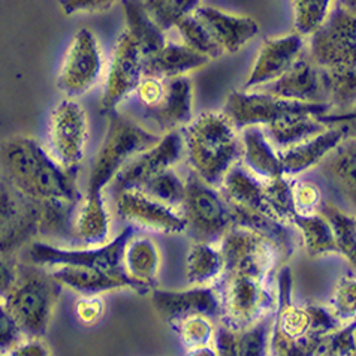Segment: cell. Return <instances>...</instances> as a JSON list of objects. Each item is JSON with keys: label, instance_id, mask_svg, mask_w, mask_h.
<instances>
[{"label": "cell", "instance_id": "cell-1", "mask_svg": "<svg viewBox=\"0 0 356 356\" xmlns=\"http://www.w3.org/2000/svg\"><path fill=\"white\" fill-rule=\"evenodd\" d=\"M5 181L36 205L81 201L76 172L58 165L47 147L32 136L17 135L0 147Z\"/></svg>", "mask_w": 356, "mask_h": 356}, {"label": "cell", "instance_id": "cell-2", "mask_svg": "<svg viewBox=\"0 0 356 356\" xmlns=\"http://www.w3.org/2000/svg\"><path fill=\"white\" fill-rule=\"evenodd\" d=\"M180 132L192 171L211 186L219 187L223 175L241 161V136L225 111L202 113Z\"/></svg>", "mask_w": 356, "mask_h": 356}, {"label": "cell", "instance_id": "cell-3", "mask_svg": "<svg viewBox=\"0 0 356 356\" xmlns=\"http://www.w3.org/2000/svg\"><path fill=\"white\" fill-rule=\"evenodd\" d=\"M106 114L108 129L88 174L87 193H104L113 178L132 157L153 147L162 138L161 134L147 129L117 110Z\"/></svg>", "mask_w": 356, "mask_h": 356}, {"label": "cell", "instance_id": "cell-4", "mask_svg": "<svg viewBox=\"0 0 356 356\" xmlns=\"http://www.w3.org/2000/svg\"><path fill=\"white\" fill-rule=\"evenodd\" d=\"M273 279L252 273L223 271L216 284L220 296V323L240 331L273 314L277 305Z\"/></svg>", "mask_w": 356, "mask_h": 356}, {"label": "cell", "instance_id": "cell-5", "mask_svg": "<svg viewBox=\"0 0 356 356\" xmlns=\"http://www.w3.org/2000/svg\"><path fill=\"white\" fill-rule=\"evenodd\" d=\"M62 289L49 273L36 266L18 268L17 282L2 302L26 337L42 339L51 323Z\"/></svg>", "mask_w": 356, "mask_h": 356}, {"label": "cell", "instance_id": "cell-6", "mask_svg": "<svg viewBox=\"0 0 356 356\" xmlns=\"http://www.w3.org/2000/svg\"><path fill=\"white\" fill-rule=\"evenodd\" d=\"M277 305L273 316L270 339L271 355L309 356L318 355L325 335L313 331L307 305L292 301V274L288 265L277 275Z\"/></svg>", "mask_w": 356, "mask_h": 356}, {"label": "cell", "instance_id": "cell-7", "mask_svg": "<svg viewBox=\"0 0 356 356\" xmlns=\"http://www.w3.org/2000/svg\"><path fill=\"white\" fill-rule=\"evenodd\" d=\"M180 211L186 220V232L195 241L217 244L234 226L231 207L220 191L193 171L186 180Z\"/></svg>", "mask_w": 356, "mask_h": 356}, {"label": "cell", "instance_id": "cell-8", "mask_svg": "<svg viewBox=\"0 0 356 356\" xmlns=\"http://www.w3.org/2000/svg\"><path fill=\"white\" fill-rule=\"evenodd\" d=\"M356 18L353 0H340L310 35V60L321 69L355 67Z\"/></svg>", "mask_w": 356, "mask_h": 356}, {"label": "cell", "instance_id": "cell-9", "mask_svg": "<svg viewBox=\"0 0 356 356\" xmlns=\"http://www.w3.org/2000/svg\"><path fill=\"white\" fill-rule=\"evenodd\" d=\"M87 141L88 120L84 108L72 97L63 99L49 115L48 153L66 171L78 172L84 162Z\"/></svg>", "mask_w": 356, "mask_h": 356}, {"label": "cell", "instance_id": "cell-10", "mask_svg": "<svg viewBox=\"0 0 356 356\" xmlns=\"http://www.w3.org/2000/svg\"><path fill=\"white\" fill-rule=\"evenodd\" d=\"M334 110L330 102H300L273 96L265 92H234L226 99L225 113L236 129L245 126H265L291 114L326 115Z\"/></svg>", "mask_w": 356, "mask_h": 356}, {"label": "cell", "instance_id": "cell-11", "mask_svg": "<svg viewBox=\"0 0 356 356\" xmlns=\"http://www.w3.org/2000/svg\"><path fill=\"white\" fill-rule=\"evenodd\" d=\"M217 247L223 256V271H243L274 277L284 262L277 245L258 232L234 225Z\"/></svg>", "mask_w": 356, "mask_h": 356}, {"label": "cell", "instance_id": "cell-12", "mask_svg": "<svg viewBox=\"0 0 356 356\" xmlns=\"http://www.w3.org/2000/svg\"><path fill=\"white\" fill-rule=\"evenodd\" d=\"M102 71L104 57L97 38L88 29H80L65 53L57 87L67 97L81 96L97 84Z\"/></svg>", "mask_w": 356, "mask_h": 356}, {"label": "cell", "instance_id": "cell-13", "mask_svg": "<svg viewBox=\"0 0 356 356\" xmlns=\"http://www.w3.org/2000/svg\"><path fill=\"white\" fill-rule=\"evenodd\" d=\"M135 234V227L127 225L114 240L102 245L84 249H63L44 241H32L29 247V259L36 266L81 265L93 268L122 271V254L126 241Z\"/></svg>", "mask_w": 356, "mask_h": 356}, {"label": "cell", "instance_id": "cell-14", "mask_svg": "<svg viewBox=\"0 0 356 356\" xmlns=\"http://www.w3.org/2000/svg\"><path fill=\"white\" fill-rule=\"evenodd\" d=\"M114 209L118 219L157 234L177 235L186 232V220L180 209H174L140 189L114 192Z\"/></svg>", "mask_w": 356, "mask_h": 356}, {"label": "cell", "instance_id": "cell-15", "mask_svg": "<svg viewBox=\"0 0 356 356\" xmlns=\"http://www.w3.org/2000/svg\"><path fill=\"white\" fill-rule=\"evenodd\" d=\"M144 76V56L134 36L124 31L118 36L105 76L101 108L106 114L129 97Z\"/></svg>", "mask_w": 356, "mask_h": 356}, {"label": "cell", "instance_id": "cell-16", "mask_svg": "<svg viewBox=\"0 0 356 356\" xmlns=\"http://www.w3.org/2000/svg\"><path fill=\"white\" fill-rule=\"evenodd\" d=\"M184 157V143L180 129L162 135L159 143L136 154L110 183L113 191L140 189L153 175L172 168Z\"/></svg>", "mask_w": 356, "mask_h": 356}, {"label": "cell", "instance_id": "cell-17", "mask_svg": "<svg viewBox=\"0 0 356 356\" xmlns=\"http://www.w3.org/2000/svg\"><path fill=\"white\" fill-rule=\"evenodd\" d=\"M39 235L38 205L0 184V254H13Z\"/></svg>", "mask_w": 356, "mask_h": 356}, {"label": "cell", "instance_id": "cell-18", "mask_svg": "<svg viewBox=\"0 0 356 356\" xmlns=\"http://www.w3.org/2000/svg\"><path fill=\"white\" fill-rule=\"evenodd\" d=\"M195 15L201 19L213 44L222 54H235L261 33V26L249 15H236L219 8L200 5Z\"/></svg>", "mask_w": 356, "mask_h": 356}, {"label": "cell", "instance_id": "cell-19", "mask_svg": "<svg viewBox=\"0 0 356 356\" xmlns=\"http://www.w3.org/2000/svg\"><path fill=\"white\" fill-rule=\"evenodd\" d=\"M144 120L156 127L157 134L181 129L193 120V83L191 76L170 78L165 90L153 108L143 111Z\"/></svg>", "mask_w": 356, "mask_h": 356}, {"label": "cell", "instance_id": "cell-20", "mask_svg": "<svg viewBox=\"0 0 356 356\" xmlns=\"http://www.w3.org/2000/svg\"><path fill=\"white\" fill-rule=\"evenodd\" d=\"M305 48V39L298 33L265 39L244 83V90L262 87L282 76L295 63Z\"/></svg>", "mask_w": 356, "mask_h": 356}, {"label": "cell", "instance_id": "cell-21", "mask_svg": "<svg viewBox=\"0 0 356 356\" xmlns=\"http://www.w3.org/2000/svg\"><path fill=\"white\" fill-rule=\"evenodd\" d=\"M49 275L62 286L80 295H102L111 291L131 289L144 295L143 289L126 273L81 265H56Z\"/></svg>", "mask_w": 356, "mask_h": 356}, {"label": "cell", "instance_id": "cell-22", "mask_svg": "<svg viewBox=\"0 0 356 356\" xmlns=\"http://www.w3.org/2000/svg\"><path fill=\"white\" fill-rule=\"evenodd\" d=\"M349 136L350 129L348 124L337 127L330 126L326 131L307 138V140L282 148L279 150V156L283 174L292 178L319 166Z\"/></svg>", "mask_w": 356, "mask_h": 356}, {"label": "cell", "instance_id": "cell-23", "mask_svg": "<svg viewBox=\"0 0 356 356\" xmlns=\"http://www.w3.org/2000/svg\"><path fill=\"white\" fill-rule=\"evenodd\" d=\"M152 301L156 312L168 322L201 313L210 318L220 314V296L216 286H195L187 291H163L154 288Z\"/></svg>", "mask_w": 356, "mask_h": 356}, {"label": "cell", "instance_id": "cell-24", "mask_svg": "<svg viewBox=\"0 0 356 356\" xmlns=\"http://www.w3.org/2000/svg\"><path fill=\"white\" fill-rule=\"evenodd\" d=\"M265 93L300 102H328L321 80V71L302 53L277 80L262 86Z\"/></svg>", "mask_w": 356, "mask_h": 356}, {"label": "cell", "instance_id": "cell-25", "mask_svg": "<svg viewBox=\"0 0 356 356\" xmlns=\"http://www.w3.org/2000/svg\"><path fill=\"white\" fill-rule=\"evenodd\" d=\"M122 266L126 275L135 282L144 293L152 292L161 271V250L148 236H131L126 241Z\"/></svg>", "mask_w": 356, "mask_h": 356}, {"label": "cell", "instance_id": "cell-26", "mask_svg": "<svg viewBox=\"0 0 356 356\" xmlns=\"http://www.w3.org/2000/svg\"><path fill=\"white\" fill-rule=\"evenodd\" d=\"M110 213L104 193H86L78 202L74 214V240L86 247L102 245L110 241Z\"/></svg>", "mask_w": 356, "mask_h": 356}, {"label": "cell", "instance_id": "cell-27", "mask_svg": "<svg viewBox=\"0 0 356 356\" xmlns=\"http://www.w3.org/2000/svg\"><path fill=\"white\" fill-rule=\"evenodd\" d=\"M241 131L244 166L261 180H273L283 174L279 150L271 144L261 124L245 126Z\"/></svg>", "mask_w": 356, "mask_h": 356}, {"label": "cell", "instance_id": "cell-28", "mask_svg": "<svg viewBox=\"0 0 356 356\" xmlns=\"http://www.w3.org/2000/svg\"><path fill=\"white\" fill-rule=\"evenodd\" d=\"M210 58L186 44L166 42L159 51L144 57V75L163 80L183 76L209 65Z\"/></svg>", "mask_w": 356, "mask_h": 356}, {"label": "cell", "instance_id": "cell-29", "mask_svg": "<svg viewBox=\"0 0 356 356\" xmlns=\"http://www.w3.org/2000/svg\"><path fill=\"white\" fill-rule=\"evenodd\" d=\"M219 191L231 207L271 214L265 204V181L245 166L234 165L223 175Z\"/></svg>", "mask_w": 356, "mask_h": 356}, {"label": "cell", "instance_id": "cell-30", "mask_svg": "<svg viewBox=\"0 0 356 356\" xmlns=\"http://www.w3.org/2000/svg\"><path fill=\"white\" fill-rule=\"evenodd\" d=\"M330 123H332L331 113L326 115L291 114L277 118L262 127L271 144L277 150H282L326 131Z\"/></svg>", "mask_w": 356, "mask_h": 356}, {"label": "cell", "instance_id": "cell-31", "mask_svg": "<svg viewBox=\"0 0 356 356\" xmlns=\"http://www.w3.org/2000/svg\"><path fill=\"white\" fill-rule=\"evenodd\" d=\"M231 213L234 225L247 227L273 241L280 250L284 262L292 258L296 249V238L291 223H284L268 213L236 209V207H231Z\"/></svg>", "mask_w": 356, "mask_h": 356}, {"label": "cell", "instance_id": "cell-32", "mask_svg": "<svg viewBox=\"0 0 356 356\" xmlns=\"http://www.w3.org/2000/svg\"><path fill=\"white\" fill-rule=\"evenodd\" d=\"M325 180L352 207L355 205V140L348 138L321 163Z\"/></svg>", "mask_w": 356, "mask_h": 356}, {"label": "cell", "instance_id": "cell-33", "mask_svg": "<svg viewBox=\"0 0 356 356\" xmlns=\"http://www.w3.org/2000/svg\"><path fill=\"white\" fill-rule=\"evenodd\" d=\"M123 11L127 26L126 31L140 45L144 57L157 53L168 42L166 32L147 13L143 0H123Z\"/></svg>", "mask_w": 356, "mask_h": 356}, {"label": "cell", "instance_id": "cell-34", "mask_svg": "<svg viewBox=\"0 0 356 356\" xmlns=\"http://www.w3.org/2000/svg\"><path fill=\"white\" fill-rule=\"evenodd\" d=\"M223 256L217 244L195 241L186 258V277L193 286H207L219 280L223 273Z\"/></svg>", "mask_w": 356, "mask_h": 356}, {"label": "cell", "instance_id": "cell-35", "mask_svg": "<svg viewBox=\"0 0 356 356\" xmlns=\"http://www.w3.org/2000/svg\"><path fill=\"white\" fill-rule=\"evenodd\" d=\"M291 225L295 229L300 231L305 252L312 258H318V256H325L330 253L340 254L331 225L321 213L295 214Z\"/></svg>", "mask_w": 356, "mask_h": 356}, {"label": "cell", "instance_id": "cell-36", "mask_svg": "<svg viewBox=\"0 0 356 356\" xmlns=\"http://www.w3.org/2000/svg\"><path fill=\"white\" fill-rule=\"evenodd\" d=\"M319 213L330 222L340 254L344 256L352 266H355V258H356L355 217L339 209L337 205H334L331 202H325V201L321 205Z\"/></svg>", "mask_w": 356, "mask_h": 356}, {"label": "cell", "instance_id": "cell-37", "mask_svg": "<svg viewBox=\"0 0 356 356\" xmlns=\"http://www.w3.org/2000/svg\"><path fill=\"white\" fill-rule=\"evenodd\" d=\"M171 326L178 334V337H180L189 355L213 346L216 326L210 316L201 313L189 314L175 322H171Z\"/></svg>", "mask_w": 356, "mask_h": 356}, {"label": "cell", "instance_id": "cell-38", "mask_svg": "<svg viewBox=\"0 0 356 356\" xmlns=\"http://www.w3.org/2000/svg\"><path fill=\"white\" fill-rule=\"evenodd\" d=\"M323 90L332 108H350L355 104V67L321 69Z\"/></svg>", "mask_w": 356, "mask_h": 356}, {"label": "cell", "instance_id": "cell-39", "mask_svg": "<svg viewBox=\"0 0 356 356\" xmlns=\"http://www.w3.org/2000/svg\"><path fill=\"white\" fill-rule=\"evenodd\" d=\"M273 316L274 313L265 316L245 330H234L235 356H265L270 353Z\"/></svg>", "mask_w": 356, "mask_h": 356}, {"label": "cell", "instance_id": "cell-40", "mask_svg": "<svg viewBox=\"0 0 356 356\" xmlns=\"http://www.w3.org/2000/svg\"><path fill=\"white\" fill-rule=\"evenodd\" d=\"M140 191L153 196L157 201L174 207V209H180L184 200L186 180L175 172L174 166L166 168L153 175L150 180H147L140 187Z\"/></svg>", "mask_w": 356, "mask_h": 356}, {"label": "cell", "instance_id": "cell-41", "mask_svg": "<svg viewBox=\"0 0 356 356\" xmlns=\"http://www.w3.org/2000/svg\"><path fill=\"white\" fill-rule=\"evenodd\" d=\"M265 204L268 211L277 219L291 223L295 216L293 197H292V178L280 175L273 180L265 181Z\"/></svg>", "mask_w": 356, "mask_h": 356}, {"label": "cell", "instance_id": "cell-42", "mask_svg": "<svg viewBox=\"0 0 356 356\" xmlns=\"http://www.w3.org/2000/svg\"><path fill=\"white\" fill-rule=\"evenodd\" d=\"M335 0H292L295 32L310 36L328 17Z\"/></svg>", "mask_w": 356, "mask_h": 356}, {"label": "cell", "instance_id": "cell-43", "mask_svg": "<svg viewBox=\"0 0 356 356\" xmlns=\"http://www.w3.org/2000/svg\"><path fill=\"white\" fill-rule=\"evenodd\" d=\"M143 5L166 32L175 27L181 18L192 14L201 5V0H143Z\"/></svg>", "mask_w": 356, "mask_h": 356}, {"label": "cell", "instance_id": "cell-44", "mask_svg": "<svg viewBox=\"0 0 356 356\" xmlns=\"http://www.w3.org/2000/svg\"><path fill=\"white\" fill-rule=\"evenodd\" d=\"M175 29L183 39V44L191 47L195 51L201 53L209 58H217L223 56L219 51V48L213 44L211 38L207 33L204 24L201 23V19L195 15V13L181 18L175 24Z\"/></svg>", "mask_w": 356, "mask_h": 356}, {"label": "cell", "instance_id": "cell-45", "mask_svg": "<svg viewBox=\"0 0 356 356\" xmlns=\"http://www.w3.org/2000/svg\"><path fill=\"white\" fill-rule=\"evenodd\" d=\"M328 307L341 323L355 321L356 314V282L355 275H343L335 286Z\"/></svg>", "mask_w": 356, "mask_h": 356}, {"label": "cell", "instance_id": "cell-46", "mask_svg": "<svg viewBox=\"0 0 356 356\" xmlns=\"http://www.w3.org/2000/svg\"><path fill=\"white\" fill-rule=\"evenodd\" d=\"M292 197L295 214H314L319 213L323 204V192L321 186L310 180H300L292 177Z\"/></svg>", "mask_w": 356, "mask_h": 356}, {"label": "cell", "instance_id": "cell-47", "mask_svg": "<svg viewBox=\"0 0 356 356\" xmlns=\"http://www.w3.org/2000/svg\"><path fill=\"white\" fill-rule=\"evenodd\" d=\"M355 321L348 322L343 328L328 332L323 337L318 355L330 356H352L355 355Z\"/></svg>", "mask_w": 356, "mask_h": 356}, {"label": "cell", "instance_id": "cell-48", "mask_svg": "<svg viewBox=\"0 0 356 356\" xmlns=\"http://www.w3.org/2000/svg\"><path fill=\"white\" fill-rule=\"evenodd\" d=\"M24 339L26 335L0 300V355H9Z\"/></svg>", "mask_w": 356, "mask_h": 356}, {"label": "cell", "instance_id": "cell-49", "mask_svg": "<svg viewBox=\"0 0 356 356\" xmlns=\"http://www.w3.org/2000/svg\"><path fill=\"white\" fill-rule=\"evenodd\" d=\"M105 304L101 295H81L75 304V316L86 326L96 325L104 318Z\"/></svg>", "mask_w": 356, "mask_h": 356}, {"label": "cell", "instance_id": "cell-50", "mask_svg": "<svg viewBox=\"0 0 356 356\" xmlns=\"http://www.w3.org/2000/svg\"><path fill=\"white\" fill-rule=\"evenodd\" d=\"M117 2L118 0H58L62 11L66 15L80 13H101Z\"/></svg>", "mask_w": 356, "mask_h": 356}, {"label": "cell", "instance_id": "cell-51", "mask_svg": "<svg viewBox=\"0 0 356 356\" xmlns=\"http://www.w3.org/2000/svg\"><path fill=\"white\" fill-rule=\"evenodd\" d=\"M17 262L11 254H0V300H3L6 293L13 289L18 277Z\"/></svg>", "mask_w": 356, "mask_h": 356}, {"label": "cell", "instance_id": "cell-52", "mask_svg": "<svg viewBox=\"0 0 356 356\" xmlns=\"http://www.w3.org/2000/svg\"><path fill=\"white\" fill-rule=\"evenodd\" d=\"M49 352L48 346L39 337H26L15 349L11 350L13 356H47Z\"/></svg>", "mask_w": 356, "mask_h": 356}]
</instances>
